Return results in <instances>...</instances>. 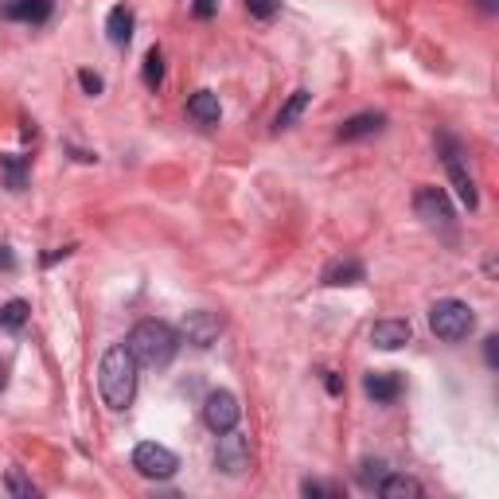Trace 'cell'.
I'll return each instance as SVG.
<instances>
[{
  "label": "cell",
  "instance_id": "52a82bcc",
  "mask_svg": "<svg viewBox=\"0 0 499 499\" xmlns=\"http://www.w3.org/2000/svg\"><path fill=\"white\" fill-rule=\"evenodd\" d=\"M215 468L222 472V476H242V472L250 468V445L242 433H219V445H215Z\"/></svg>",
  "mask_w": 499,
  "mask_h": 499
},
{
  "label": "cell",
  "instance_id": "7c38bea8",
  "mask_svg": "<svg viewBox=\"0 0 499 499\" xmlns=\"http://www.w3.org/2000/svg\"><path fill=\"white\" fill-rule=\"evenodd\" d=\"M383 125H386V117H383V113L367 110V113L347 117V122L336 129V137H339V141H363V137H375V133H383Z\"/></svg>",
  "mask_w": 499,
  "mask_h": 499
},
{
  "label": "cell",
  "instance_id": "7402d4cb",
  "mask_svg": "<svg viewBox=\"0 0 499 499\" xmlns=\"http://www.w3.org/2000/svg\"><path fill=\"white\" fill-rule=\"evenodd\" d=\"M164 83V55H161V47H152L149 55H144V86H161Z\"/></svg>",
  "mask_w": 499,
  "mask_h": 499
},
{
  "label": "cell",
  "instance_id": "ba28073f",
  "mask_svg": "<svg viewBox=\"0 0 499 499\" xmlns=\"http://www.w3.org/2000/svg\"><path fill=\"white\" fill-rule=\"evenodd\" d=\"M180 332L195 347H211L215 339H219V332H222V317H219V312H207V308H195V312L183 317Z\"/></svg>",
  "mask_w": 499,
  "mask_h": 499
},
{
  "label": "cell",
  "instance_id": "8992f818",
  "mask_svg": "<svg viewBox=\"0 0 499 499\" xmlns=\"http://www.w3.org/2000/svg\"><path fill=\"white\" fill-rule=\"evenodd\" d=\"M239 417H242V406L230 390H211L203 402V422L211 433H227V429H239Z\"/></svg>",
  "mask_w": 499,
  "mask_h": 499
},
{
  "label": "cell",
  "instance_id": "277c9868",
  "mask_svg": "<svg viewBox=\"0 0 499 499\" xmlns=\"http://www.w3.org/2000/svg\"><path fill=\"white\" fill-rule=\"evenodd\" d=\"M437 152H441L445 172H449L456 195H461V203L468 207V211H476V207H480V195H476V183H472L468 168H465V149H461V141H456L453 133H437Z\"/></svg>",
  "mask_w": 499,
  "mask_h": 499
},
{
  "label": "cell",
  "instance_id": "5b68a950",
  "mask_svg": "<svg viewBox=\"0 0 499 499\" xmlns=\"http://www.w3.org/2000/svg\"><path fill=\"white\" fill-rule=\"evenodd\" d=\"M133 468L144 480H172L176 468H180V456L156 441H141L133 449Z\"/></svg>",
  "mask_w": 499,
  "mask_h": 499
},
{
  "label": "cell",
  "instance_id": "9a60e30c",
  "mask_svg": "<svg viewBox=\"0 0 499 499\" xmlns=\"http://www.w3.org/2000/svg\"><path fill=\"white\" fill-rule=\"evenodd\" d=\"M133 28H137L133 8H125V5L110 8V16H106V39H110L113 47H129V39H133Z\"/></svg>",
  "mask_w": 499,
  "mask_h": 499
},
{
  "label": "cell",
  "instance_id": "1f68e13d",
  "mask_svg": "<svg viewBox=\"0 0 499 499\" xmlns=\"http://www.w3.org/2000/svg\"><path fill=\"white\" fill-rule=\"evenodd\" d=\"M8 386V363H0V390Z\"/></svg>",
  "mask_w": 499,
  "mask_h": 499
},
{
  "label": "cell",
  "instance_id": "d6986e66",
  "mask_svg": "<svg viewBox=\"0 0 499 499\" xmlns=\"http://www.w3.org/2000/svg\"><path fill=\"white\" fill-rule=\"evenodd\" d=\"M308 102H312V94H308L305 86H300V90H293V94H289V102L281 106V113H278V129H289V125H293L297 117L308 110Z\"/></svg>",
  "mask_w": 499,
  "mask_h": 499
},
{
  "label": "cell",
  "instance_id": "3957f363",
  "mask_svg": "<svg viewBox=\"0 0 499 499\" xmlns=\"http://www.w3.org/2000/svg\"><path fill=\"white\" fill-rule=\"evenodd\" d=\"M429 328L437 339H445V344H461V339L472 336V328H476V312H472L465 300L445 297L429 308Z\"/></svg>",
  "mask_w": 499,
  "mask_h": 499
},
{
  "label": "cell",
  "instance_id": "cb8c5ba5",
  "mask_svg": "<svg viewBox=\"0 0 499 499\" xmlns=\"http://www.w3.org/2000/svg\"><path fill=\"white\" fill-rule=\"evenodd\" d=\"M246 12L254 20H273L281 12V0H246Z\"/></svg>",
  "mask_w": 499,
  "mask_h": 499
},
{
  "label": "cell",
  "instance_id": "8fae6325",
  "mask_svg": "<svg viewBox=\"0 0 499 499\" xmlns=\"http://www.w3.org/2000/svg\"><path fill=\"white\" fill-rule=\"evenodd\" d=\"M5 20H20V24H47L51 20V0H5L0 5Z\"/></svg>",
  "mask_w": 499,
  "mask_h": 499
},
{
  "label": "cell",
  "instance_id": "5bb4252c",
  "mask_svg": "<svg viewBox=\"0 0 499 499\" xmlns=\"http://www.w3.org/2000/svg\"><path fill=\"white\" fill-rule=\"evenodd\" d=\"M188 117L195 125H219L222 117V106H219V94H211V90H195V94L188 98Z\"/></svg>",
  "mask_w": 499,
  "mask_h": 499
},
{
  "label": "cell",
  "instance_id": "f546056e",
  "mask_svg": "<svg viewBox=\"0 0 499 499\" xmlns=\"http://www.w3.org/2000/svg\"><path fill=\"white\" fill-rule=\"evenodd\" d=\"M324 386H328V394H339V390H344V383H339L336 371H324Z\"/></svg>",
  "mask_w": 499,
  "mask_h": 499
},
{
  "label": "cell",
  "instance_id": "4fadbf2b",
  "mask_svg": "<svg viewBox=\"0 0 499 499\" xmlns=\"http://www.w3.org/2000/svg\"><path fill=\"white\" fill-rule=\"evenodd\" d=\"M363 390H367V398H375L378 406H390V402H398V394H402V378L394 371H371L363 378Z\"/></svg>",
  "mask_w": 499,
  "mask_h": 499
},
{
  "label": "cell",
  "instance_id": "44dd1931",
  "mask_svg": "<svg viewBox=\"0 0 499 499\" xmlns=\"http://www.w3.org/2000/svg\"><path fill=\"white\" fill-rule=\"evenodd\" d=\"M28 312H32L28 300H20V297L8 300V305L0 308V328H8V332H20V328L28 324Z\"/></svg>",
  "mask_w": 499,
  "mask_h": 499
},
{
  "label": "cell",
  "instance_id": "e0dca14e",
  "mask_svg": "<svg viewBox=\"0 0 499 499\" xmlns=\"http://www.w3.org/2000/svg\"><path fill=\"white\" fill-rule=\"evenodd\" d=\"M363 278H367V269L359 258H339L324 269V285H359Z\"/></svg>",
  "mask_w": 499,
  "mask_h": 499
},
{
  "label": "cell",
  "instance_id": "ffe728a7",
  "mask_svg": "<svg viewBox=\"0 0 499 499\" xmlns=\"http://www.w3.org/2000/svg\"><path fill=\"white\" fill-rule=\"evenodd\" d=\"M386 461H378V456H367V461L356 468V480H359V488H367V492H375L378 488V480L386 476Z\"/></svg>",
  "mask_w": 499,
  "mask_h": 499
},
{
  "label": "cell",
  "instance_id": "6da1fadb",
  "mask_svg": "<svg viewBox=\"0 0 499 499\" xmlns=\"http://www.w3.org/2000/svg\"><path fill=\"white\" fill-rule=\"evenodd\" d=\"M98 390L110 410H129L137 398V359L129 356L125 344L110 347L98 363Z\"/></svg>",
  "mask_w": 499,
  "mask_h": 499
},
{
  "label": "cell",
  "instance_id": "9c48e42d",
  "mask_svg": "<svg viewBox=\"0 0 499 499\" xmlns=\"http://www.w3.org/2000/svg\"><path fill=\"white\" fill-rule=\"evenodd\" d=\"M414 211H417V219H426L429 227H449L453 222V203L441 188H417L414 191Z\"/></svg>",
  "mask_w": 499,
  "mask_h": 499
},
{
  "label": "cell",
  "instance_id": "2e32d148",
  "mask_svg": "<svg viewBox=\"0 0 499 499\" xmlns=\"http://www.w3.org/2000/svg\"><path fill=\"white\" fill-rule=\"evenodd\" d=\"M378 495H386V499H422L426 488L417 484L414 476H402V472H386L383 480H378Z\"/></svg>",
  "mask_w": 499,
  "mask_h": 499
},
{
  "label": "cell",
  "instance_id": "4316f807",
  "mask_svg": "<svg viewBox=\"0 0 499 499\" xmlns=\"http://www.w3.org/2000/svg\"><path fill=\"white\" fill-rule=\"evenodd\" d=\"M191 12H195L200 20H211L215 12H219V0H191Z\"/></svg>",
  "mask_w": 499,
  "mask_h": 499
},
{
  "label": "cell",
  "instance_id": "603a6c76",
  "mask_svg": "<svg viewBox=\"0 0 499 499\" xmlns=\"http://www.w3.org/2000/svg\"><path fill=\"white\" fill-rule=\"evenodd\" d=\"M5 488H8L12 495H20V499H35V495H39V488H35L32 480H24V472H20V468H12L8 476H5Z\"/></svg>",
  "mask_w": 499,
  "mask_h": 499
},
{
  "label": "cell",
  "instance_id": "ac0fdd59",
  "mask_svg": "<svg viewBox=\"0 0 499 499\" xmlns=\"http://www.w3.org/2000/svg\"><path fill=\"white\" fill-rule=\"evenodd\" d=\"M0 172H5L12 191H24V183H28V156L5 152V156H0Z\"/></svg>",
  "mask_w": 499,
  "mask_h": 499
},
{
  "label": "cell",
  "instance_id": "f1b7e54d",
  "mask_svg": "<svg viewBox=\"0 0 499 499\" xmlns=\"http://www.w3.org/2000/svg\"><path fill=\"white\" fill-rule=\"evenodd\" d=\"M0 269H5V273L16 269V258H12V250H8V246H0Z\"/></svg>",
  "mask_w": 499,
  "mask_h": 499
},
{
  "label": "cell",
  "instance_id": "4dcf8cb0",
  "mask_svg": "<svg viewBox=\"0 0 499 499\" xmlns=\"http://www.w3.org/2000/svg\"><path fill=\"white\" fill-rule=\"evenodd\" d=\"M476 5H480L484 12H488V16H492V12H499V0H476Z\"/></svg>",
  "mask_w": 499,
  "mask_h": 499
},
{
  "label": "cell",
  "instance_id": "d4e9b609",
  "mask_svg": "<svg viewBox=\"0 0 499 499\" xmlns=\"http://www.w3.org/2000/svg\"><path fill=\"white\" fill-rule=\"evenodd\" d=\"M78 83H83V90H86L90 98H98V94H102V86H106V83H102V78H98L94 71H78Z\"/></svg>",
  "mask_w": 499,
  "mask_h": 499
},
{
  "label": "cell",
  "instance_id": "7a4b0ae2",
  "mask_svg": "<svg viewBox=\"0 0 499 499\" xmlns=\"http://www.w3.org/2000/svg\"><path fill=\"white\" fill-rule=\"evenodd\" d=\"M125 347H129V356L137 359V367H164V363H172L180 336H176V328L164 320H141L133 332H129Z\"/></svg>",
  "mask_w": 499,
  "mask_h": 499
},
{
  "label": "cell",
  "instance_id": "484cf974",
  "mask_svg": "<svg viewBox=\"0 0 499 499\" xmlns=\"http://www.w3.org/2000/svg\"><path fill=\"white\" fill-rule=\"evenodd\" d=\"M300 492H305V495H339L336 484H320V480H305V484H300Z\"/></svg>",
  "mask_w": 499,
  "mask_h": 499
},
{
  "label": "cell",
  "instance_id": "83f0119b",
  "mask_svg": "<svg viewBox=\"0 0 499 499\" xmlns=\"http://www.w3.org/2000/svg\"><path fill=\"white\" fill-rule=\"evenodd\" d=\"M484 359H488V367H499V336L484 339Z\"/></svg>",
  "mask_w": 499,
  "mask_h": 499
},
{
  "label": "cell",
  "instance_id": "30bf717a",
  "mask_svg": "<svg viewBox=\"0 0 499 499\" xmlns=\"http://www.w3.org/2000/svg\"><path fill=\"white\" fill-rule=\"evenodd\" d=\"M410 336H414V328L410 320H378L371 328V344L375 347H383V351H398L410 344Z\"/></svg>",
  "mask_w": 499,
  "mask_h": 499
}]
</instances>
